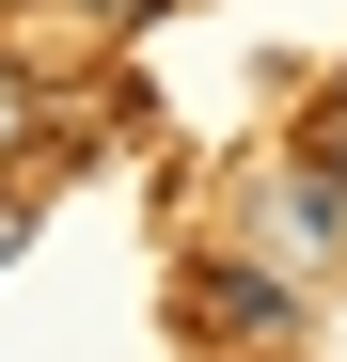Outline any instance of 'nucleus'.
<instances>
[{
  "instance_id": "1",
  "label": "nucleus",
  "mask_w": 347,
  "mask_h": 362,
  "mask_svg": "<svg viewBox=\"0 0 347 362\" xmlns=\"http://www.w3.org/2000/svg\"><path fill=\"white\" fill-rule=\"evenodd\" d=\"M205 331H237V346H284V331H300V284H268V268H221V284H205Z\"/></svg>"
},
{
  "instance_id": "2",
  "label": "nucleus",
  "mask_w": 347,
  "mask_h": 362,
  "mask_svg": "<svg viewBox=\"0 0 347 362\" xmlns=\"http://www.w3.org/2000/svg\"><path fill=\"white\" fill-rule=\"evenodd\" d=\"M32 127H47V110H32V79H16V64H0V173H16V158H32Z\"/></svg>"
},
{
  "instance_id": "3",
  "label": "nucleus",
  "mask_w": 347,
  "mask_h": 362,
  "mask_svg": "<svg viewBox=\"0 0 347 362\" xmlns=\"http://www.w3.org/2000/svg\"><path fill=\"white\" fill-rule=\"evenodd\" d=\"M79 16H95V32H142V16H158V0H79Z\"/></svg>"
},
{
  "instance_id": "4",
  "label": "nucleus",
  "mask_w": 347,
  "mask_h": 362,
  "mask_svg": "<svg viewBox=\"0 0 347 362\" xmlns=\"http://www.w3.org/2000/svg\"><path fill=\"white\" fill-rule=\"evenodd\" d=\"M16 236H32V189H0V268H16Z\"/></svg>"
}]
</instances>
